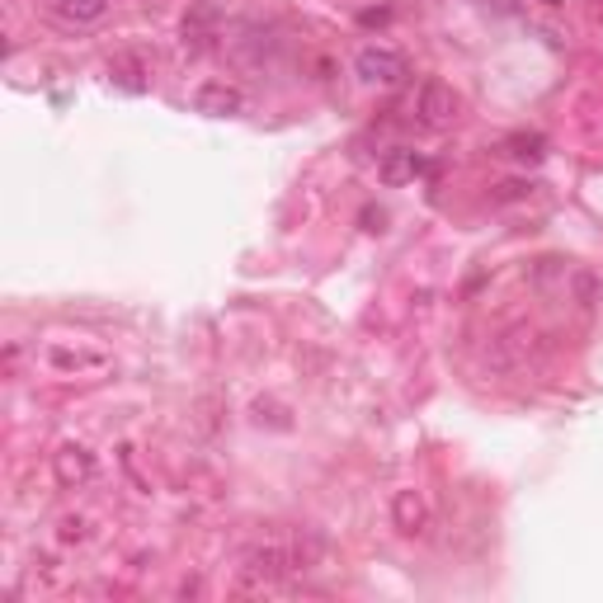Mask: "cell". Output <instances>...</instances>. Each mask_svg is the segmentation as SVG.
Returning a JSON list of instances; mask_svg holds the SVG:
<instances>
[{"label":"cell","mask_w":603,"mask_h":603,"mask_svg":"<svg viewBox=\"0 0 603 603\" xmlns=\"http://www.w3.org/2000/svg\"><path fill=\"white\" fill-rule=\"evenodd\" d=\"M52 10L67 19V24H95V19L109 14V0H52Z\"/></svg>","instance_id":"obj_5"},{"label":"cell","mask_w":603,"mask_h":603,"mask_svg":"<svg viewBox=\"0 0 603 603\" xmlns=\"http://www.w3.org/2000/svg\"><path fill=\"white\" fill-rule=\"evenodd\" d=\"M354 76L364 80V86L392 90V86H401V80L411 76V67H406V57H401V52L368 43V48H358V57H354Z\"/></svg>","instance_id":"obj_1"},{"label":"cell","mask_w":603,"mask_h":603,"mask_svg":"<svg viewBox=\"0 0 603 603\" xmlns=\"http://www.w3.org/2000/svg\"><path fill=\"white\" fill-rule=\"evenodd\" d=\"M457 113H462V99L444 80H429V86L419 90V118H425L429 128H453Z\"/></svg>","instance_id":"obj_2"},{"label":"cell","mask_w":603,"mask_h":603,"mask_svg":"<svg viewBox=\"0 0 603 603\" xmlns=\"http://www.w3.org/2000/svg\"><path fill=\"white\" fill-rule=\"evenodd\" d=\"M194 109L208 113V118H236L240 109H246V95H240L236 86H223V80H212V86H204L194 95Z\"/></svg>","instance_id":"obj_3"},{"label":"cell","mask_w":603,"mask_h":603,"mask_svg":"<svg viewBox=\"0 0 603 603\" xmlns=\"http://www.w3.org/2000/svg\"><path fill=\"white\" fill-rule=\"evenodd\" d=\"M429 166H425V156H419V151H411V147H396V151H387V156H382V185H415V179L419 175H425Z\"/></svg>","instance_id":"obj_4"}]
</instances>
